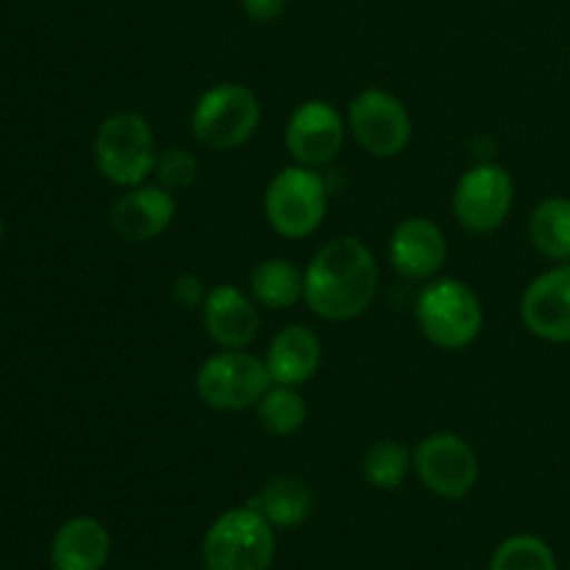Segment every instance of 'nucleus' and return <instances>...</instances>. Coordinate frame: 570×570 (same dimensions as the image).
Listing matches in <instances>:
<instances>
[{
    "instance_id": "nucleus-1",
    "label": "nucleus",
    "mask_w": 570,
    "mask_h": 570,
    "mask_svg": "<svg viewBox=\"0 0 570 570\" xmlns=\"http://www.w3.org/2000/svg\"><path fill=\"white\" fill-rule=\"evenodd\" d=\"M379 293V265L360 237H337L304 271V304L332 323L354 321Z\"/></svg>"
},
{
    "instance_id": "nucleus-2",
    "label": "nucleus",
    "mask_w": 570,
    "mask_h": 570,
    "mask_svg": "<svg viewBox=\"0 0 570 570\" xmlns=\"http://www.w3.org/2000/svg\"><path fill=\"white\" fill-rule=\"evenodd\" d=\"M415 321L434 348L462 351L482 334L484 309L479 295L465 282L434 276L417 295Z\"/></svg>"
},
{
    "instance_id": "nucleus-3",
    "label": "nucleus",
    "mask_w": 570,
    "mask_h": 570,
    "mask_svg": "<svg viewBox=\"0 0 570 570\" xmlns=\"http://www.w3.org/2000/svg\"><path fill=\"white\" fill-rule=\"evenodd\" d=\"M159 148L150 122L137 111H115L95 134V165L109 184L139 187L154 176Z\"/></svg>"
},
{
    "instance_id": "nucleus-4",
    "label": "nucleus",
    "mask_w": 570,
    "mask_h": 570,
    "mask_svg": "<svg viewBox=\"0 0 570 570\" xmlns=\"http://www.w3.org/2000/svg\"><path fill=\"white\" fill-rule=\"evenodd\" d=\"M328 187L315 167L293 165L278 170L265 189V217L284 239H306L323 226Z\"/></svg>"
},
{
    "instance_id": "nucleus-5",
    "label": "nucleus",
    "mask_w": 570,
    "mask_h": 570,
    "mask_svg": "<svg viewBox=\"0 0 570 570\" xmlns=\"http://www.w3.org/2000/svg\"><path fill=\"white\" fill-rule=\"evenodd\" d=\"M262 122V106L245 83H217L206 89L193 106L189 128L198 145L209 150L243 148Z\"/></svg>"
},
{
    "instance_id": "nucleus-6",
    "label": "nucleus",
    "mask_w": 570,
    "mask_h": 570,
    "mask_svg": "<svg viewBox=\"0 0 570 570\" xmlns=\"http://www.w3.org/2000/svg\"><path fill=\"white\" fill-rule=\"evenodd\" d=\"M276 557V534L254 507L223 512L204 538V562L209 570H267Z\"/></svg>"
},
{
    "instance_id": "nucleus-7",
    "label": "nucleus",
    "mask_w": 570,
    "mask_h": 570,
    "mask_svg": "<svg viewBox=\"0 0 570 570\" xmlns=\"http://www.w3.org/2000/svg\"><path fill=\"white\" fill-rule=\"evenodd\" d=\"M271 384L265 360L248 351H217L195 373V393L217 412L250 410L259 404Z\"/></svg>"
},
{
    "instance_id": "nucleus-8",
    "label": "nucleus",
    "mask_w": 570,
    "mask_h": 570,
    "mask_svg": "<svg viewBox=\"0 0 570 570\" xmlns=\"http://www.w3.org/2000/svg\"><path fill=\"white\" fill-rule=\"evenodd\" d=\"M354 139L376 159H393L412 142V117L404 100L379 87H367L348 104Z\"/></svg>"
},
{
    "instance_id": "nucleus-9",
    "label": "nucleus",
    "mask_w": 570,
    "mask_h": 570,
    "mask_svg": "<svg viewBox=\"0 0 570 570\" xmlns=\"http://www.w3.org/2000/svg\"><path fill=\"white\" fill-rule=\"evenodd\" d=\"M412 468L423 488L440 499H465L479 482V456L465 438L432 432L412 451Z\"/></svg>"
},
{
    "instance_id": "nucleus-10",
    "label": "nucleus",
    "mask_w": 570,
    "mask_h": 570,
    "mask_svg": "<svg viewBox=\"0 0 570 570\" xmlns=\"http://www.w3.org/2000/svg\"><path fill=\"white\" fill-rule=\"evenodd\" d=\"M515 200V181L507 167L482 161L460 176L454 187V217L473 234H490L504 226Z\"/></svg>"
},
{
    "instance_id": "nucleus-11",
    "label": "nucleus",
    "mask_w": 570,
    "mask_h": 570,
    "mask_svg": "<svg viewBox=\"0 0 570 570\" xmlns=\"http://www.w3.org/2000/svg\"><path fill=\"white\" fill-rule=\"evenodd\" d=\"M284 145L295 165L323 167L340 156L345 145V122L328 100H304L289 115Z\"/></svg>"
},
{
    "instance_id": "nucleus-12",
    "label": "nucleus",
    "mask_w": 570,
    "mask_h": 570,
    "mask_svg": "<svg viewBox=\"0 0 570 570\" xmlns=\"http://www.w3.org/2000/svg\"><path fill=\"white\" fill-rule=\"evenodd\" d=\"M521 321L546 343H570V262L529 282L521 298Z\"/></svg>"
},
{
    "instance_id": "nucleus-13",
    "label": "nucleus",
    "mask_w": 570,
    "mask_h": 570,
    "mask_svg": "<svg viewBox=\"0 0 570 570\" xmlns=\"http://www.w3.org/2000/svg\"><path fill=\"white\" fill-rule=\"evenodd\" d=\"M176 220V198L159 184L126 189L109 212V223L122 243L145 245L159 239Z\"/></svg>"
},
{
    "instance_id": "nucleus-14",
    "label": "nucleus",
    "mask_w": 570,
    "mask_h": 570,
    "mask_svg": "<svg viewBox=\"0 0 570 570\" xmlns=\"http://www.w3.org/2000/svg\"><path fill=\"white\" fill-rule=\"evenodd\" d=\"M390 265L410 282H432L449 256L443 228L429 217H406L393 228L387 243Z\"/></svg>"
},
{
    "instance_id": "nucleus-15",
    "label": "nucleus",
    "mask_w": 570,
    "mask_h": 570,
    "mask_svg": "<svg viewBox=\"0 0 570 570\" xmlns=\"http://www.w3.org/2000/svg\"><path fill=\"white\" fill-rule=\"evenodd\" d=\"M204 326L220 348L245 351L259 334V306L234 284H217L206 293Z\"/></svg>"
},
{
    "instance_id": "nucleus-16",
    "label": "nucleus",
    "mask_w": 570,
    "mask_h": 570,
    "mask_svg": "<svg viewBox=\"0 0 570 570\" xmlns=\"http://www.w3.org/2000/svg\"><path fill=\"white\" fill-rule=\"evenodd\" d=\"M111 554L109 529L89 515L61 523L50 543L53 570H104Z\"/></svg>"
},
{
    "instance_id": "nucleus-17",
    "label": "nucleus",
    "mask_w": 570,
    "mask_h": 570,
    "mask_svg": "<svg viewBox=\"0 0 570 570\" xmlns=\"http://www.w3.org/2000/svg\"><path fill=\"white\" fill-rule=\"evenodd\" d=\"M321 356V337H317L309 326L293 323V326L282 328V332L271 340V348H267L265 354V365L273 384L301 387V384H306L317 373Z\"/></svg>"
},
{
    "instance_id": "nucleus-18",
    "label": "nucleus",
    "mask_w": 570,
    "mask_h": 570,
    "mask_svg": "<svg viewBox=\"0 0 570 570\" xmlns=\"http://www.w3.org/2000/svg\"><path fill=\"white\" fill-rule=\"evenodd\" d=\"M312 504H315V499H312L309 484L298 476H289V473L271 479L259 490V495L250 501V507L262 512L271 527L278 529L301 527L312 515Z\"/></svg>"
},
{
    "instance_id": "nucleus-19",
    "label": "nucleus",
    "mask_w": 570,
    "mask_h": 570,
    "mask_svg": "<svg viewBox=\"0 0 570 570\" xmlns=\"http://www.w3.org/2000/svg\"><path fill=\"white\" fill-rule=\"evenodd\" d=\"M250 298L262 309H293L298 301H304V271H298L293 262L282 259V256L259 262L250 271Z\"/></svg>"
},
{
    "instance_id": "nucleus-20",
    "label": "nucleus",
    "mask_w": 570,
    "mask_h": 570,
    "mask_svg": "<svg viewBox=\"0 0 570 570\" xmlns=\"http://www.w3.org/2000/svg\"><path fill=\"white\" fill-rule=\"evenodd\" d=\"M532 245L551 262H570V198L549 195L540 200L529 220Z\"/></svg>"
},
{
    "instance_id": "nucleus-21",
    "label": "nucleus",
    "mask_w": 570,
    "mask_h": 570,
    "mask_svg": "<svg viewBox=\"0 0 570 570\" xmlns=\"http://www.w3.org/2000/svg\"><path fill=\"white\" fill-rule=\"evenodd\" d=\"M254 410L259 426L273 438H293L309 417V404L298 393V387H289V384H271Z\"/></svg>"
},
{
    "instance_id": "nucleus-22",
    "label": "nucleus",
    "mask_w": 570,
    "mask_h": 570,
    "mask_svg": "<svg viewBox=\"0 0 570 570\" xmlns=\"http://www.w3.org/2000/svg\"><path fill=\"white\" fill-rule=\"evenodd\" d=\"M412 468V451L399 440H379L365 451L362 473L376 490H395L404 484Z\"/></svg>"
},
{
    "instance_id": "nucleus-23",
    "label": "nucleus",
    "mask_w": 570,
    "mask_h": 570,
    "mask_svg": "<svg viewBox=\"0 0 570 570\" xmlns=\"http://www.w3.org/2000/svg\"><path fill=\"white\" fill-rule=\"evenodd\" d=\"M490 570H560L549 543L534 534H512L493 554Z\"/></svg>"
},
{
    "instance_id": "nucleus-24",
    "label": "nucleus",
    "mask_w": 570,
    "mask_h": 570,
    "mask_svg": "<svg viewBox=\"0 0 570 570\" xmlns=\"http://www.w3.org/2000/svg\"><path fill=\"white\" fill-rule=\"evenodd\" d=\"M200 176V161L193 150L187 148H165L159 150V159H156L154 178L159 187L170 189L173 195L189 189Z\"/></svg>"
},
{
    "instance_id": "nucleus-25",
    "label": "nucleus",
    "mask_w": 570,
    "mask_h": 570,
    "mask_svg": "<svg viewBox=\"0 0 570 570\" xmlns=\"http://www.w3.org/2000/svg\"><path fill=\"white\" fill-rule=\"evenodd\" d=\"M170 295L178 306H184V309H198L206 301L204 278L195 276V273H184V276H178L176 282H173Z\"/></svg>"
},
{
    "instance_id": "nucleus-26",
    "label": "nucleus",
    "mask_w": 570,
    "mask_h": 570,
    "mask_svg": "<svg viewBox=\"0 0 570 570\" xmlns=\"http://www.w3.org/2000/svg\"><path fill=\"white\" fill-rule=\"evenodd\" d=\"M239 3L254 22H273L284 14L289 0H239Z\"/></svg>"
},
{
    "instance_id": "nucleus-27",
    "label": "nucleus",
    "mask_w": 570,
    "mask_h": 570,
    "mask_svg": "<svg viewBox=\"0 0 570 570\" xmlns=\"http://www.w3.org/2000/svg\"><path fill=\"white\" fill-rule=\"evenodd\" d=\"M3 232H6V226H3V220H0V243H3Z\"/></svg>"
}]
</instances>
